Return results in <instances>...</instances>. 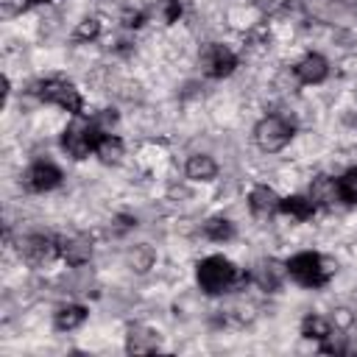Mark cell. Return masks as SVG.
Wrapping results in <instances>:
<instances>
[{"label": "cell", "instance_id": "cell-24", "mask_svg": "<svg viewBox=\"0 0 357 357\" xmlns=\"http://www.w3.org/2000/svg\"><path fill=\"white\" fill-rule=\"evenodd\" d=\"M145 22V14L142 11H137V8H126L123 11V25L126 28H139Z\"/></svg>", "mask_w": 357, "mask_h": 357}, {"label": "cell", "instance_id": "cell-18", "mask_svg": "<svg viewBox=\"0 0 357 357\" xmlns=\"http://www.w3.org/2000/svg\"><path fill=\"white\" fill-rule=\"evenodd\" d=\"M301 335L310 337V340H326V337L332 335V326H329V321L321 318V315H307V318L301 321Z\"/></svg>", "mask_w": 357, "mask_h": 357}, {"label": "cell", "instance_id": "cell-5", "mask_svg": "<svg viewBox=\"0 0 357 357\" xmlns=\"http://www.w3.org/2000/svg\"><path fill=\"white\" fill-rule=\"evenodd\" d=\"M36 95L45 100V103H56L73 114H81L84 109V100H81V92L70 84V81H61V78H47L42 84H36Z\"/></svg>", "mask_w": 357, "mask_h": 357}, {"label": "cell", "instance_id": "cell-27", "mask_svg": "<svg viewBox=\"0 0 357 357\" xmlns=\"http://www.w3.org/2000/svg\"><path fill=\"white\" fill-rule=\"evenodd\" d=\"M31 3H45V0H31Z\"/></svg>", "mask_w": 357, "mask_h": 357}, {"label": "cell", "instance_id": "cell-3", "mask_svg": "<svg viewBox=\"0 0 357 357\" xmlns=\"http://www.w3.org/2000/svg\"><path fill=\"white\" fill-rule=\"evenodd\" d=\"M254 139H257V145H259L262 151L276 153V151H282V148L293 139V123L284 120V117H279V114L262 117V120L257 123V128H254Z\"/></svg>", "mask_w": 357, "mask_h": 357}, {"label": "cell", "instance_id": "cell-12", "mask_svg": "<svg viewBox=\"0 0 357 357\" xmlns=\"http://www.w3.org/2000/svg\"><path fill=\"white\" fill-rule=\"evenodd\" d=\"M284 271H287V268H279V262L268 259V262H257V265H254L251 279H254L262 290H276L279 282H282V273H284Z\"/></svg>", "mask_w": 357, "mask_h": 357}, {"label": "cell", "instance_id": "cell-8", "mask_svg": "<svg viewBox=\"0 0 357 357\" xmlns=\"http://www.w3.org/2000/svg\"><path fill=\"white\" fill-rule=\"evenodd\" d=\"M61 181V170L50 162H36L31 165V170L25 173V184L33 190V192H47L53 187H59Z\"/></svg>", "mask_w": 357, "mask_h": 357}, {"label": "cell", "instance_id": "cell-7", "mask_svg": "<svg viewBox=\"0 0 357 357\" xmlns=\"http://www.w3.org/2000/svg\"><path fill=\"white\" fill-rule=\"evenodd\" d=\"M20 254H22L25 262H31V265H45V262H50L56 254H61V248H59L50 237H45V234H31V237H25V240L20 243Z\"/></svg>", "mask_w": 357, "mask_h": 357}, {"label": "cell", "instance_id": "cell-9", "mask_svg": "<svg viewBox=\"0 0 357 357\" xmlns=\"http://www.w3.org/2000/svg\"><path fill=\"white\" fill-rule=\"evenodd\" d=\"M156 349H159V337L153 329H148V326H131L128 329V340H126L128 354H151Z\"/></svg>", "mask_w": 357, "mask_h": 357}, {"label": "cell", "instance_id": "cell-19", "mask_svg": "<svg viewBox=\"0 0 357 357\" xmlns=\"http://www.w3.org/2000/svg\"><path fill=\"white\" fill-rule=\"evenodd\" d=\"M204 234L209 240H215V243H223V240H231L234 237V226L226 218H212V220L204 223Z\"/></svg>", "mask_w": 357, "mask_h": 357}, {"label": "cell", "instance_id": "cell-21", "mask_svg": "<svg viewBox=\"0 0 357 357\" xmlns=\"http://www.w3.org/2000/svg\"><path fill=\"white\" fill-rule=\"evenodd\" d=\"M337 195H340L346 204H357V167L346 170V173L337 178Z\"/></svg>", "mask_w": 357, "mask_h": 357}, {"label": "cell", "instance_id": "cell-1", "mask_svg": "<svg viewBox=\"0 0 357 357\" xmlns=\"http://www.w3.org/2000/svg\"><path fill=\"white\" fill-rule=\"evenodd\" d=\"M240 282H245V276H240L237 268L226 257H206L198 262V284L209 296H218Z\"/></svg>", "mask_w": 357, "mask_h": 357}, {"label": "cell", "instance_id": "cell-22", "mask_svg": "<svg viewBox=\"0 0 357 357\" xmlns=\"http://www.w3.org/2000/svg\"><path fill=\"white\" fill-rule=\"evenodd\" d=\"M98 33H100V22H98L95 17H89V20H81V22H78V28H75L73 36H75L78 42H86V39H95Z\"/></svg>", "mask_w": 357, "mask_h": 357}, {"label": "cell", "instance_id": "cell-25", "mask_svg": "<svg viewBox=\"0 0 357 357\" xmlns=\"http://www.w3.org/2000/svg\"><path fill=\"white\" fill-rule=\"evenodd\" d=\"M162 8H165V20L167 22H176L178 14H181V3L178 0H162Z\"/></svg>", "mask_w": 357, "mask_h": 357}, {"label": "cell", "instance_id": "cell-13", "mask_svg": "<svg viewBox=\"0 0 357 357\" xmlns=\"http://www.w3.org/2000/svg\"><path fill=\"white\" fill-rule=\"evenodd\" d=\"M84 321H86V307H81V304H64V307H59L56 315H53V324H56V329H61V332H70V329L81 326Z\"/></svg>", "mask_w": 357, "mask_h": 357}, {"label": "cell", "instance_id": "cell-4", "mask_svg": "<svg viewBox=\"0 0 357 357\" xmlns=\"http://www.w3.org/2000/svg\"><path fill=\"white\" fill-rule=\"evenodd\" d=\"M103 137V131L95 123H81L75 120L73 126H67V131L61 134V148L73 156V159H84L89 156V151H95L98 139Z\"/></svg>", "mask_w": 357, "mask_h": 357}, {"label": "cell", "instance_id": "cell-17", "mask_svg": "<svg viewBox=\"0 0 357 357\" xmlns=\"http://www.w3.org/2000/svg\"><path fill=\"white\" fill-rule=\"evenodd\" d=\"M95 153L100 156V162L114 165V162H120V156H123V139H120V137H112V134H103V137L98 139V145H95Z\"/></svg>", "mask_w": 357, "mask_h": 357}, {"label": "cell", "instance_id": "cell-10", "mask_svg": "<svg viewBox=\"0 0 357 357\" xmlns=\"http://www.w3.org/2000/svg\"><path fill=\"white\" fill-rule=\"evenodd\" d=\"M326 73H329V64H326V59L318 56V53H310V56H304V59L296 64V75H298V81H304V84H318V81L326 78Z\"/></svg>", "mask_w": 357, "mask_h": 357}, {"label": "cell", "instance_id": "cell-14", "mask_svg": "<svg viewBox=\"0 0 357 357\" xmlns=\"http://www.w3.org/2000/svg\"><path fill=\"white\" fill-rule=\"evenodd\" d=\"M215 173H218V165H215L212 156L195 153V156L187 159V178H192V181H209V178H215Z\"/></svg>", "mask_w": 357, "mask_h": 357}, {"label": "cell", "instance_id": "cell-16", "mask_svg": "<svg viewBox=\"0 0 357 357\" xmlns=\"http://www.w3.org/2000/svg\"><path fill=\"white\" fill-rule=\"evenodd\" d=\"M279 209H282L284 215L296 218V220H307V218H312V212H315V201H312V198H304V195H290V198H282Z\"/></svg>", "mask_w": 357, "mask_h": 357}, {"label": "cell", "instance_id": "cell-2", "mask_svg": "<svg viewBox=\"0 0 357 357\" xmlns=\"http://www.w3.org/2000/svg\"><path fill=\"white\" fill-rule=\"evenodd\" d=\"M284 268H287V273H290L298 284H304V287H321V284H326V279H329V268L324 265L321 254H312V251L296 254Z\"/></svg>", "mask_w": 357, "mask_h": 357}, {"label": "cell", "instance_id": "cell-20", "mask_svg": "<svg viewBox=\"0 0 357 357\" xmlns=\"http://www.w3.org/2000/svg\"><path fill=\"white\" fill-rule=\"evenodd\" d=\"M153 259H156V254H153V248L151 245H134V251L128 254V265L137 271V273H145L151 265H153Z\"/></svg>", "mask_w": 357, "mask_h": 357}, {"label": "cell", "instance_id": "cell-15", "mask_svg": "<svg viewBox=\"0 0 357 357\" xmlns=\"http://www.w3.org/2000/svg\"><path fill=\"white\" fill-rule=\"evenodd\" d=\"M61 248V257L70 262V265H84V262H89V257H92V245L84 240V237H73V240H67V243H61L59 245Z\"/></svg>", "mask_w": 357, "mask_h": 357}, {"label": "cell", "instance_id": "cell-11", "mask_svg": "<svg viewBox=\"0 0 357 357\" xmlns=\"http://www.w3.org/2000/svg\"><path fill=\"white\" fill-rule=\"evenodd\" d=\"M248 204H251V212H254V215H259V218H268V215H273V212L279 209L282 198H279V195H276L271 187L259 184V187H254V190H251V195H248Z\"/></svg>", "mask_w": 357, "mask_h": 357}, {"label": "cell", "instance_id": "cell-6", "mask_svg": "<svg viewBox=\"0 0 357 357\" xmlns=\"http://www.w3.org/2000/svg\"><path fill=\"white\" fill-rule=\"evenodd\" d=\"M201 67L209 78H226L231 75V70L237 67V56L226 47V45H218V42H209L204 50H201Z\"/></svg>", "mask_w": 357, "mask_h": 357}, {"label": "cell", "instance_id": "cell-26", "mask_svg": "<svg viewBox=\"0 0 357 357\" xmlns=\"http://www.w3.org/2000/svg\"><path fill=\"white\" fill-rule=\"evenodd\" d=\"M25 3H31V0H3V14H6V17L20 14V11L25 8Z\"/></svg>", "mask_w": 357, "mask_h": 357}, {"label": "cell", "instance_id": "cell-23", "mask_svg": "<svg viewBox=\"0 0 357 357\" xmlns=\"http://www.w3.org/2000/svg\"><path fill=\"white\" fill-rule=\"evenodd\" d=\"M332 192H335V184H332V181H329L326 176L315 178V184H312V201L329 204V201H332Z\"/></svg>", "mask_w": 357, "mask_h": 357}]
</instances>
